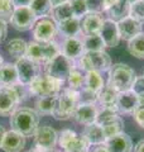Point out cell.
Segmentation results:
<instances>
[{"label": "cell", "instance_id": "32", "mask_svg": "<svg viewBox=\"0 0 144 152\" xmlns=\"http://www.w3.org/2000/svg\"><path fill=\"white\" fill-rule=\"evenodd\" d=\"M128 52L137 58L144 60V33H139L128 42Z\"/></svg>", "mask_w": 144, "mask_h": 152}, {"label": "cell", "instance_id": "10", "mask_svg": "<svg viewBox=\"0 0 144 152\" xmlns=\"http://www.w3.org/2000/svg\"><path fill=\"white\" fill-rule=\"evenodd\" d=\"M19 83L23 85H31L34 79L39 75V66L37 62L29 60L28 57H22V58L17 60L15 64Z\"/></svg>", "mask_w": 144, "mask_h": 152}, {"label": "cell", "instance_id": "8", "mask_svg": "<svg viewBox=\"0 0 144 152\" xmlns=\"http://www.w3.org/2000/svg\"><path fill=\"white\" fill-rule=\"evenodd\" d=\"M58 143L66 152H89L90 145L82 136L72 129H63L58 136Z\"/></svg>", "mask_w": 144, "mask_h": 152}, {"label": "cell", "instance_id": "39", "mask_svg": "<svg viewBox=\"0 0 144 152\" xmlns=\"http://www.w3.org/2000/svg\"><path fill=\"white\" fill-rule=\"evenodd\" d=\"M72 12L76 18H82L89 13L87 5H86V0H70Z\"/></svg>", "mask_w": 144, "mask_h": 152}, {"label": "cell", "instance_id": "12", "mask_svg": "<svg viewBox=\"0 0 144 152\" xmlns=\"http://www.w3.org/2000/svg\"><path fill=\"white\" fill-rule=\"evenodd\" d=\"M57 24L49 18L37 19L33 27V36L37 42H52L57 34Z\"/></svg>", "mask_w": 144, "mask_h": 152}, {"label": "cell", "instance_id": "45", "mask_svg": "<svg viewBox=\"0 0 144 152\" xmlns=\"http://www.w3.org/2000/svg\"><path fill=\"white\" fill-rule=\"evenodd\" d=\"M15 8H22V7H29L32 0H12Z\"/></svg>", "mask_w": 144, "mask_h": 152}, {"label": "cell", "instance_id": "18", "mask_svg": "<svg viewBox=\"0 0 144 152\" xmlns=\"http://www.w3.org/2000/svg\"><path fill=\"white\" fill-rule=\"evenodd\" d=\"M118 31L120 38L129 42L135 36H138L139 33H142V24L138 23L137 20H134L133 18L127 17L123 20L118 22Z\"/></svg>", "mask_w": 144, "mask_h": 152}, {"label": "cell", "instance_id": "14", "mask_svg": "<svg viewBox=\"0 0 144 152\" xmlns=\"http://www.w3.org/2000/svg\"><path fill=\"white\" fill-rule=\"evenodd\" d=\"M97 108H96L95 104H84V103H80L76 110L73 112V115L72 118L80 123V124H84V126H89V124H92V123L96 122V117H97Z\"/></svg>", "mask_w": 144, "mask_h": 152}, {"label": "cell", "instance_id": "44", "mask_svg": "<svg viewBox=\"0 0 144 152\" xmlns=\"http://www.w3.org/2000/svg\"><path fill=\"white\" fill-rule=\"evenodd\" d=\"M7 37V22L0 19V42L5 39Z\"/></svg>", "mask_w": 144, "mask_h": 152}, {"label": "cell", "instance_id": "36", "mask_svg": "<svg viewBox=\"0 0 144 152\" xmlns=\"http://www.w3.org/2000/svg\"><path fill=\"white\" fill-rule=\"evenodd\" d=\"M129 17L133 18L138 23H144V0H137L135 3L130 4Z\"/></svg>", "mask_w": 144, "mask_h": 152}, {"label": "cell", "instance_id": "54", "mask_svg": "<svg viewBox=\"0 0 144 152\" xmlns=\"http://www.w3.org/2000/svg\"><path fill=\"white\" fill-rule=\"evenodd\" d=\"M0 88H1V86H0Z\"/></svg>", "mask_w": 144, "mask_h": 152}, {"label": "cell", "instance_id": "22", "mask_svg": "<svg viewBox=\"0 0 144 152\" xmlns=\"http://www.w3.org/2000/svg\"><path fill=\"white\" fill-rule=\"evenodd\" d=\"M84 138L87 141V143L90 146H96V145H104L106 142V137H105V133L101 126L92 123V124L85 126L82 134Z\"/></svg>", "mask_w": 144, "mask_h": 152}, {"label": "cell", "instance_id": "37", "mask_svg": "<svg viewBox=\"0 0 144 152\" xmlns=\"http://www.w3.org/2000/svg\"><path fill=\"white\" fill-rule=\"evenodd\" d=\"M15 10L12 0H0V19L4 22H10Z\"/></svg>", "mask_w": 144, "mask_h": 152}, {"label": "cell", "instance_id": "6", "mask_svg": "<svg viewBox=\"0 0 144 152\" xmlns=\"http://www.w3.org/2000/svg\"><path fill=\"white\" fill-rule=\"evenodd\" d=\"M62 81H58L48 75H38L31 85H28L29 91L34 96H48V95H58L62 90Z\"/></svg>", "mask_w": 144, "mask_h": 152}, {"label": "cell", "instance_id": "21", "mask_svg": "<svg viewBox=\"0 0 144 152\" xmlns=\"http://www.w3.org/2000/svg\"><path fill=\"white\" fill-rule=\"evenodd\" d=\"M25 146V137L15 131L7 132L1 143V150L5 152H20Z\"/></svg>", "mask_w": 144, "mask_h": 152}, {"label": "cell", "instance_id": "16", "mask_svg": "<svg viewBox=\"0 0 144 152\" xmlns=\"http://www.w3.org/2000/svg\"><path fill=\"white\" fill-rule=\"evenodd\" d=\"M61 53L65 55L67 58L70 60H77L85 53L84 50V43L80 41L77 37H67L65 38L63 43H62Z\"/></svg>", "mask_w": 144, "mask_h": 152}, {"label": "cell", "instance_id": "35", "mask_svg": "<svg viewBox=\"0 0 144 152\" xmlns=\"http://www.w3.org/2000/svg\"><path fill=\"white\" fill-rule=\"evenodd\" d=\"M119 117V114L118 112H114V110H110V109H101L99 113H97V117H96V124H99V126H106V124H110V123H113L118 119Z\"/></svg>", "mask_w": 144, "mask_h": 152}, {"label": "cell", "instance_id": "40", "mask_svg": "<svg viewBox=\"0 0 144 152\" xmlns=\"http://www.w3.org/2000/svg\"><path fill=\"white\" fill-rule=\"evenodd\" d=\"M132 91L139 98V100H144V76H137Z\"/></svg>", "mask_w": 144, "mask_h": 152}, {"label": "cell", "instance_id": "19", "mask_svg": "<svg viewBox=\"0 0 144 152\" xmlns=\"http://www.w3.org/2000/svg\"><path fill=\"white\" fill-rule=\"evenodd\" d=\"M139 107V98L132 90L119 93L118 96V112L123 114H133Z\"/></svg>", "mask_w": 144, "mask_h": 152}, {"label": "cell", "instance_id": "31", "mask_svg": "<svg viewBox=\"0 0 144 152\" xmlns=\"http://www.w3.org/2000/svg\"><path fill=\"white\" fill-rule=\"evenodd\" d=\"M82 43H84L85 52L104 51V48L106 47L100 34H86L84 41H82Z\"/></svg>", "mask_w": 144, "mask_h": 152}, {"label": "cell", "instance_id": "20", "mask_svg": "<svg viewBox=\"0 0 144 152\" xmlns=\"http://www.w3.org/2000/svg\"><path fill=\"white\" fill-rule=\"evenodd\" d=\"M118 96L119 93L108 84L97 94V102L104 109H110V110L118 112Z\"/></svg>", "mask_w": 144, "mask_h": 152}, {"label": "cell", "instance_id": "29", "mask_svg": "<svg viewBox=\"0 0 144 152\" xmlns=\"http://www.w3.org/2000/svg\"><path fill=\"white\" fill-rule=\"evenodd\" d=\"M51 17H52V20H53L56 24L57 23H61V22L66 20V19H70L72 17H75L73 12H72L70 1L63 3V4H61V5H57L55 8H52Z\"/></svg>", "mask_w": 144, "mask_h": 152}, {"label": "cell", "instance_id": "38", "mask_svg": "<svg viewBox=\"0 0 144 152\" xmlns=\"http://www.w3.org/2000/svg\"><path fill=\"white\" fill-rule=\"evenodd\" d=\"M123 127H124V122L121 118H118L115 122L110 123V124H106L103 127L104 129V133H105V137H106V140L111 138V137L119 134V133L123 132Z\"/></svg>", "mask_w": 144, "mask_h": 152}, {"label": "cell", "instance_id": "5", "mask_svg": "<svg viewBox=\"0 0 144 152\" xmlns=\"http://www.w3.org/2000/svg\"><path fill=\"white\" fill-rule=\"evenodd\" d=\"M80 67L89 71H97V72H104L109 71L111 67V58L105 51H96V52H85L79 58Z\"/></svg>", "mask_w": 144, "mask_h": 152}, {"label": "cell", "instance_id": "42", "mask_svg": "<svg viewBox=\"0 0 144 152\" xmlns=\"http://www.w3.org/2000/svg\"><path fill=\"white\" fill-rule=\"evenodd\" d=\"M14 90H15V93H17V95H18V98H19V102H23V100H25V99L28 98V95L31 94V91H29V88L27 86V85H23V84H20V83H18V84H15L14 85Z\"/></svg>", "mask_w": 144, "mask_h": 152}, {"label": "cell", "instance_id": "28", "mask_svg": "<svg viewBox=\"0 0 144 152\" xmlns=\"http://www.w3.org/2000/svg\"><path fill=\"white\" fill-rule=\"evenodd\" d=\"M27 48H28V43L24 39H22V38H14V39L9 41L7 45L8 53L17 60L25 57Z\"/></svg>", "mask_w": 144, "mask_h": 152}, {"label": "cell", "instance_id": "41", "mask_svg": "<svg viewBox=\"0 0 144 152\" xmlns=\"http://www.w3.org/2000/svg\"><path fill=\"white\" fill-rule=\"evenodd\" d=\"M86 5H87L89 13H103L105 12L104 0H86Z\"/></svg>", "mask_w": 144, "mask_h": 152}, {"label": "cell", "instance_id": "13", "mask_svg": "<svg viewBox=\"0 0 144 152\" xmlns=\"http://www.w3.org/2000/svg\"><path fill=\"white\" fill-rule=\"evenodd\" d=\"M19 98L13 86L0 88V117H9L17 110Z\"/></svg>", "mask_w": 144, "mask_h": 152}, {"label": "cell", "instance_id": "7", "mask_svg": "<svg viewBox=\"0 0 144 152\" xmlns=\"http://www.w3.org/2000/svg\"><path fill=\"white\" fill-rule=\"evenodd\" d=\"M72 70H73V61L67 58L62 53H58L55 58H52L44 66L46 75L51 76V77H53L62 83L68 79Z\"/></svg>", "mask_w": 144, "mask_h": 152}, {"label": "cell", "instance_id": "52", "mask_svg": "<svg viewBox=\"0 0 144 152\" xmlns=\"http://www.w3.org/2000/svg\"><path fill=\"white\" fill-rule=\"evenodd\" d=\"M4 65V60H3V57L0 56V67H1V66Z\"/></svg>", "mask_w": 144, "mask_h": 152}, {"label": "cell", "instance_id": "34", "mask_svg": "<svg viewBox=\"0 0 144 152\" xmlns=\"http://www.w3.org/2000/svg\"><path fill=\"white\" fill-rule=\"evenodd\" d=\"M67 81H68V88L75 91H80L81 89L85 88V76L79 70H72Z\"/></svg>", "mask_w": 144, "mask_h": 152}, {"label": "cell", "instance_id": "17", "mask_svg": "<svg viewBox=\"0 0 144 152\" xmlns=\"http://www.w3.org/2000/svg\"><path fill=\"white\" fill-rule=\"evenodd\" d=\"M105 146L109 152H132L133 142L127 133H119V134L106 140Z\"/></svg>", "mask_w": 144, "mask_h": 152}, {"label": "cell", "instance_id": "15", "mask_svg": "<svg viewBox=\"0 0 144 152\" xmlns=\"http://www.w3.org/2000/svg\"><path fill=\"white\" fill-rule=\"evenodd\" d=\"M99 34L101 36L106 47H116L119 45L120 34L118 31V23L113 22L111 19H105Z\"/></svg>", "mask_w": 144, "mask_h": 152}, {"label": "cell", "instance_id": "3", "mask_svg": "<svg viewBox=\"0 0 144 152\" xmlns=\"http://www.w3.org/2000/svg\"><path fill=\"white\" fill-rule=\"evenodd\" d=\"M135 79V71L130 66L119 62L111 65V67H110L108 84L110 86H113L118 93H124L132 90Z\"/></svg>", "mask_w": 144, "mask_h": 152}, {"label": "cell", "instance_id": "43", "mask_svg": "<svg viewBox=\"0 0 144 152\" xmlns=\"http://www.w3.org/2000/svg\"><path fill=\"white\" fill-rule=\"evenodd\" d=\"M133 115L138 122V124L140 127H144V105H139L137 108V110L133 113Z\"/></svg>", "mask_w": 144, "mask_h": 152}, {"label": "cell", "instance_id": "49", "mask_svg": "<svg viewBox=\"0 0 144 152\" xmlns=\"http://www.w3.org/2000/svg\"><path fill=\"white\" fill-rule=\"evenodd\" d=\"M49 1H51L52 8H55V7H57V5H61V4H63V3L70 1V0H49Z\"/></svg>", "mask_w": 144, "mask_h": 152}, {"label": "cell", "instance_id": "4", "mask_svg": "<svg viewBox=\"0 0 144 152\" xmlns=\"http://www.w3.org/2000/svg\"><path fill=\"white\" fill-rule=\"evenodd\" d=\"M61 53V50L56 42H37V41H31L28 43L27 48V55L29 60L34 61L37 64H47L49 62L52 58Z\"/></svg>", "mask_w": 144, "mask_h": 152}, {"label": "cell", "instance_id": "46", "mask_svg": "<svg viewBox=\"0 0 144 152\" xmlns=\"http://www.w3.org/2000/svg\"><path fill=\"white\" fill-rule=\"evenodd\" d=\"M91 152H109V151H108L106 146H105V143H104V145H96V146H94V148H92V151H91Z\"/></svg>", "mask_w": 144, "mask_h": 152}, {"label": "cell", "instance_id": "23", "mask_svg": "<svg viewBox=\"0 0 144 152\" xmlns=\"http://www.w3.org/2000/svg\"><path fill=\"white\" fill-rule=\"evenodd\" d=\"M104 19L97 13H87L82 19L81 29L85 34H99L101 31Z\"/></svg>", "mask_w": 144, "mask_h": 152}, {"label": "cell", "instance_id": "11", "mask_svg": "<svg viewBox=\"0 0 144 152\" xmlns=\"http://www.w3.org/2000/svg\"><path fill=\"white\" fill-rule=\"evenodd\" d=\"M36 22H37V18L31 10L29 7L15 8L10 20L13 28L19 32H25L28 29H31V28L34 27Z\"/></svg>", "mask_w": 144, "mask_h": 152}, {"label": "cell", "instance_id": "50", "mask_svg": "<svg viewBox=\"0 0 144 152\" xmlns=\"http://www.w3.org/2000/svg\"><path fill=\"white\" fill-rule=\"evenodd\" d=\"M116 1V0H104V5H105V10L110 7V5H113V4Z\"/></svg>", "mask_w": 144, "mask_h": 152}, {"label": "cell", "instance_id": "33", "mask_svg": "<svg viewBox=\"0 0 144 152\" xmlns=\"http://www.w3.org/2000/svg\"><path fill=\"white\" fill-rule=\"evenodd\" d=\"M29 8L37 19L46 18L48 14H51V10H52V5L49 0H32Z\"/></svg>", "mask_w": 144, "mask_h": 152}, {"label": "cell", "instance_id": "2", "mask_svg": "<svg viewBox=\"0 0 144 152\" xmlns=\"http://www.w3.org/2000/svg\"><path fill=\"white\" fill-rule=\"evenodd\" d=\"M80 104V91H75L70 88L62 89L61 93L57 95V100L55 109L52 112L56 119L58 121H67L72 118L73 112Z\"/></svg>", "mask_w": 144, "mask_h": 152}, {"label": "cell", "instance_id": "9", "mask_svg": "<svg viewBox=\"0 0 144 152\" xmlns=\"http://www.w3.org/2000/svg\"><path fill=\"white\" fill-rule=\"evenodd\" d=\"M58 141L57 132L49 126L38 127L34 133V147L42 152H52Z\"/></svg>", "mask_w": 144, "mask_h": 152}, {"label": "cell", "instance_id": "30", "mask_svg": "<svg viewBox=\"0 0 144 152\" xmlns=\"http://www.w3.org/2000/svg\"><path fill=\"white\" fill-rule=\"evenodd\" d=\"M57 95H48V96H41L36 102V109L38 114H52L56 105Z\"/></svg>", "mask_w": 144, "mask_h": 152}, {"label": "cell", "instance_id": "51", "mask_svg": "<svg viewBox=\"0 0 144 152\" xmlns=\"http://www.w3.org/2000/svg\"><path fill=\"white\" fill-rule=\"evenodd\" d=\"M27 152H42V151L37 150V148H33V150H29V151H27Z\"/></svg>", "mask_w": 144, "mask_h": 152}, {"label": "cell", "instance_id": "1", "mask_svg": "<svg viewBox=\"0 0 144 152\" xmlns=\"http://www.w3.org/2000/svg\"><path fill=\"white\" fill-rule=\"evenodd\" d=\"M39 124V114L31 108H19L10 115L12 131L20 133L24 137L34 136Z\"/></svg>", "mask_w": 144, "mask_h": 152}, {"label": "cell", "instance_id": "47", "mask_svg": "<svg viewBox=\"0 0 144 152\" xmlns=\"http://www.w3.org/2000/svg\"><path fill=\"white\" fill-rule=\"evenodd\" d=\"M134 152H144V140L139 141L134 147Z\"/></svg>", "mask_w": 144, "mask_h": 152}, {"label": "cell", "instance_id": "48", "mask_svg": "<svg viewBox=\"0 0 144 152\" xmlns=\"http://www.w3.org/2000/svg\"><path fill=\"white\" fill-rule=\"evenodd\" d=\"M5 134H7L5 128H4L3 126H0V148H1V143L4 141V137H5Z\"/></svg>", "mask_w": 144, "mask_h": 152}, {"label": "cell", "instance_id": "25", "mask_svg": "<svg viewBox=\"0 0 144 152\" xmlns=\"http://www.w3.org/2000/svg\"><path fill=\"white\" fill-rule=\"evenodd\" d=\"M19 83L15 65L4 64L0 67V86H14Z\"/></svg>", "mask_w": 144, "mask_h": 152}, {"label": "cell", "instance_id": "27", "mask_svg": "<svg viewBox=\"0 0 144 152\" xmlns=\"http://www.w3.org/2000/svg\"><path fill=\"white\" fill-rule=\"evenodd\" d=\"M105 86L104 85V79L100 72L97 71H89L86 72L85 76V89L90 90L91 93L99 94L101 89Z\"/></svg>", "mask_w": 144, "mask_h": 152}, {"label": "cell", "instance_id": "26", "mask_svg": "<svg viewBox=\"0 0 144 152\" xmlns=\"http://www.w3.org/2000/svg\"><path fill=\"white\" fill-rule=\"evenodd\" d=\"M57 29L61 32V34L65 36V38L76 37L81 31V20L80 18L72 17L61 23H57Z\"/></svg>", "mask_w": 144, "mask_h": 152}, {"label": "cell", "instance_id": "24", "mask_svg": "<svg viewBox=\"0 0 144 152\" xmlns=\"http://www.w3.org/2000/svg\"><path fill=\"white\" fill-rule=\"evenodd\" d=\"M129 10H130V4L127 0H116L113 5H110L106 10L109 19H111L113 22L118 23L123 20L124 18L129 17Z\"/></svg>", "mask_w": 144, "mask_h": 152}, {"label": "cell", "instance_id": "53", "mask_svg": "<svg viewBox=\"0 0 144 152\" xmlns=\"http://www.w3.org/2000/svg\"><path fill=\"white\" fill-rule=\"evenodd\" d=\"M127 1H128L129 4H133V3H135V1H137V0H127Z\"/></svg>", "mask_w": 144, "mask_h": 152}]
</instances>
